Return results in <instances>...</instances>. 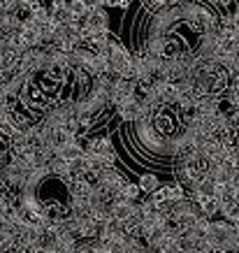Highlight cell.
Listing matches in <instances>:
<instances>
[{"label":"cell","mask_w":239,"mask_h":253,"mask_svg":"<svg viewBox=\"0 0 239 253\" xmlns=\"http://www.w3.org/2000/svg\"><path fill=\"white\" fill-rule=\"evenodd\" d=\"M86 26H88L91 31H98V28H107V26H109V14L105 12V5H100V7L91 9V12L86 14Z\"/></svg>","instance_id":"3957f363"},{"label":"cell","mask_w":239,"mask_h":253,"mask_svg":"<svg viewBox=\"0 0 239 253\" xmlns=\"http://www.w3.org/2000/svg\"><path fill=\"white\" fill-rule=\"evenodd\" d=\"M121 195H123L125 200H130V202H137L144 193H142V188H139V184H132V181H128V184L121 188Z\"/></svg>","instance_id":"52a82bcc"},{"label":"cell","mask_w":239,"mask_h":253,"mask_svg":"<svg viewBox=\"0 0 239 253\" xmlns=\"http://www.w3.org/2000/svg\"><path fill=\"white\" fill-rule=\"evenodd\" d=\"M116 7H121V9H128L130 7V0H119V5Z\"/></svg>","instance_id":"7c38bea8"},{"label":"cell","mask_w":239,"mask_h":253,"mask_svg":"<svg viewBox=\"0 0 239 253\" xmlns=\"http://www.w3.org/2000/svg\"><path fill=\"white\" fill-rule=\"evenodd\" d=\"M198 205H200L202 214H207V216L221 214V202H218V198H214V195H209V198H202Z\"/></svg>","instance_id":"8992f818"},{"label":"cell","mask_w":239,"mask_h":253,"mask_svg":"<svg viewBox=\"0 0 239 253\" xmlns=\"http://www.w3.org/2000/svg\"><path fill=\"white\" fill-rule=\"evenodd\" d=\"M84 151H88L91 156H107V158H112V161L119 158L114 142H112L107 135H95V137H91L88 142H86Z\"/></svg>","instance_id":"6da1fadb"},{"label":"cell","mask_w":239,"mask_h":253,"mask_svg":"<svg viewBox=\"0 0 239 253\" xmlns=\"http://www.w3.org/2000/svg\"><path fill=\"white\" fill-rule=\"evenodd\" d=\"M49 7L51 9H63V7H68V0H51Z\"/></svg>","instance_id":"30bf717a"},{"label":"cell","mask_w":239,"mask_h":253,"mask_svg":"<svg viewBox=\"0 0 239 253\" xmlns=\"http://www.w3.org/2000/svg\"><path fill=\"white\" fill-rule=\"evenodd\" d=\"M211 2H216V5H221V7H228L232 0H211Z\"/></svg>","instance_id":"4fadbf2b"},{"label":"cell","mask_w":239,"mask_h":253,"mask_svg":"<svg viewBox=\"0 0 239 253\" xmlns=\"http://www.w3.org/2000/svg\"><path fill=\"white\" fill-rule=\"evenodd\" d=\"M102 5H105V7H116L119 0H102Z\"/></svg>","instance_id":"8fae6325"},{"label":"cell","mask_w":239,"mask_h":253,"mask_svg":"<svg viewBox=\"0 0 239 253\" xmlns=\"http://www.w3.org/2000/svg\"><path fill=\"white\" fill-rule=\"evenodd\" d=\"M81 2H84V7L88 9V12H91V9H95V7H100V5H102V0H81Z\"/></svg>","instance_id":"9c48e42d"},{"label":"cell","mask_w":239,"mask_h":253,"mask_svg":"<svg viewBox=\"0 0 239 253\" xmlns=\"http://www.w3.org/2000/svg\"><path fill=\"white\" fill-rule=\"evenodd\" d=\"M58 156L65 158V161H70V163H75L84 156V146L79 144L77 139H72V142H68V144H63L61 149H58Z\"/></svg>","instance_id":"277c9868"},{"label":"cell","mask_w":239,"mask_h":253,"mask_svg":"<svg viewBox=\"0 0 239 253\" xmlns=\"http://www.w3.org/2000/svg\"><path fill=\"white\" fill-rule=\"evenodd\" d=\"M68 9L72 12V14H81V16L88 14V9L84 7V2H81V0H68Z\"/></svg>","instance_id":"ba28073f"},{"label":"cell","mask_w":239,"mask_h":253,"mask_svg":"<svg viewBox=\"0 0 239 253\" xmlns=\"http://www.w3.org/2000/svg\"><path fill=\"white\" fill-rule=\"evenodd\" d=\"M137 184H139V188H142V193L144 195H149V193H154L158 186H160V179L156 174H151V172H147V174H142L137 179Z\"/></svg>","instance_id":"5b68a950"},{"label":"cell","mask_w":239,"mask_h":253,"mask_svg":"<svg viewBox=\"0 0 239 253\" xmlns=\"http://www.w3.org/2000/svg\"><path fill=\"white\" fill-rule=\"evenodd\" d=\"M114 107H116V112H119V119H121V121L132 123L137 119V112H139V98L137 95H130V98L121 100Z\"/></svg>","instance_id":"7a4b0ae2"}]
</instances>
